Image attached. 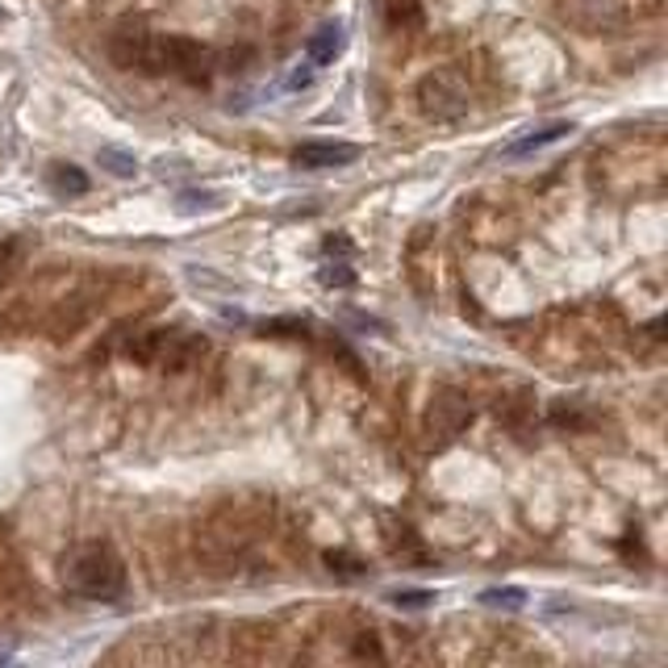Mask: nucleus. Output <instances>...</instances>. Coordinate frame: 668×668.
<instances>
[{
	"instance_id": "obj_14",
	"label": "nucleus",
	"mask_w": 668,
	"mask_h": 668,
	"mask_svg": "<svg viewBox=\"0 0 668 668\" xmlns=\"http://www.w3.org/2000/svg\"><path fill=\"white\" fill-rule=\"evenodd\" d=\"M481 602L484 606H506V610H518V606H522V602H527V593H522V589H484L481 593Z\"/></svg>"
},
{
	"instance_id": "obj_6",
	"label": "nucleus",
	"mask_w": 668,
	"mask_h": 668,
	"mask_svg": "<svg viewBox=\"0 0 668 668\" xmlns=\"http://www.w3.org/2000/svg\"><path fill=\"white\" fill-rule=\"evenodd\" d=\"M468 423H472V409H468V401L459 398V393H439V398L430 401V409H427L430 439H434V434H439V439H455Z\"/></svg>"
},
{
	"instance_id": "obj_2",
	"label": "nucleus",
	"mask_w": 668,
	"mask_h": 668,
	"mask_svg": "<svg viewBox=\"0 0 668 668\" xmlns=\"http://www.w3.org/2000/svg\"><path fill=\"white\" fill-rule=\"evenodd\" d=\"M468 105H472L468 84L455 67H434L430 76L418 80V109L434 122H455L468 113Z\"/></svg>"
},
{
	"instance_id": "obj_7",
	"label": "nucleus",
	"mask_w": 668,
	"mask_h": 668,
	"mask_svg": "<svg viewBox=\"0 0 668 668\" xmlns=\"http://www.w3.org/2000/svg\"><path fill=\"white\" fill-rule=\"evenodd\" d=\"M360 160L355 142H301L293 151V163L301 172H326V167H348Z\"/></svg>"
},
{
	"instance_id": "obj_1",
	"label": "nucleus",
	"mask_w": 668,
	"mask_h": 668,
	"mask_svg": "<svg viewBox=\"0 0 668 668\" xmlns=\"http://www.w3.org/2000/svg\"><path fill=\"white\" fill-rule=\"evenodd\" d=\"M67 585L92 597V602H113L126 593V564L109 543H84L72 552V560L63 568Z\"/></svg>"
},
{
	"instance_id": "obj_13",
	"label": "nucleus",
	"mask_w": 668,
	"mask_h": 668,
	"mask_svg": "<svg viewBox=\"0 0 668 668\" xmlns=\"http://www.w3.org/2000/svg\"><path fill=\"white\" fill-rule=\"evenodd\" d=\"M318 280L326 289H351V285H355V272H351L343 260H330V264L318 272Z\"/></svg>"
},
{
	"instance_id": "obj_4",
	"label": "nucleus",
	"mask_w": 668,
	"mask_h": 668,
	"mask_svg": "<svg viewBox=\"0 0 668 668\" xmlns=\"http://www.w3.org/2000/svg\"><path fill=\"white\" fill-rule=\"evenodd\" d=\"M197 351H205V343L192 339V335H185V330H151V335H142L138 343H130L134 360L155 364V368H188Z\"/></svg>"
},
{
	"instance_id": "obj_10",
	"label": "nucleus",
	"mask_w": 668,
	"mask_h": 668,
	"mask_svg": "<svg viewBox=\"0 0 668 668\" xmlns=\"http://www.w3.org/2000/svg\"><path fill=\"white\" fill-rule=\"evenodd\" d=\"M343 51V29L339 26H322L318 34H310V42H305V59L322 67V63H335V54Z\"/></svg>"
},
{
	"instance_id": "obj_5",
	"label": "nucleus",
	"mask_w": 668,
	"mask_h": 668,
	"mask_svg": "<svg viewBox=\"0 0 668 668\" xmlns=\"http://www.w3.org/2000/svg\"><path fill=\"white\" fill-rule=\"evenodd\" d=\"M109 59L122 72H160L155 67V34L142 22H122L109 34Z\"/></svg>"
},
{
	"instance_id": "obj_9",
	"label": "nucleus",
	"mask_w": 668,
	"mask_h": 668,
	"mask_svg": "<svg viewBox=\"0 0 668 668\" xmlns=\"http://www.w3.org/2000/svg\"><path fill=\"white\" fill-rule=\"evenodd\" d=\"M29 255V235H9V239H0V293L13 285V276L22 272Z\"/></svg>"
},
{
	"instance_id": "obj_19",
	"label": "nucleus",
	"mask_w": 668,
	"mask_h": 668,
	"mask_svg": "<svg viewBox=\"0 0 668 668\" xmlns=\"http://www.w3.org/2000/svg\"><path fill=\"white\" fill-rule=\"evenodd\" d=\"M0 17H4V9H0Z\"/></svg>"
},
{
	"instance_id": "obj_15",
	"label": "nucleus",
	"mask_w": 668,
	"mask_h": 668,
	"mask_svg": "<svg viewBox=\"0 0 668 668\" xmlns=\"http://www.w3.org/2000/svg\"><path fill=\"white\" fill-rule=\"evenodd\" d=\"M389 602L393 606H405V610H423L434 602V593L430 589H398V593H389Z\"/></svg>"
},
{
	"instance_id": "obj_12",
	"label": "nucleus",
	"mask_w": 668,
	"mask_h": 668,
	"mask_svg": "<svg viewBox=\"0 0 668 668\" xmlns=\"http://www.w3.org/2000/svg\"><path fill=\"white\" fill-rule=\"evenodd\" d=\"M97 160H101V167H109L113 176H122V180H130L134 172H138V163H134V155H126V151H117V147H101V151H97Z\"/></svg>"
},
{
	"instance_id": "obj_18",
	"label": "nucleus",
	"mask_w": 668,
	"mask_h": 668,
	"mask_svg": "<svg viewBox=\"0 0 668 668\" xmlns=\"http://www.w3.org/2000/svg\"><path fill=\"white\" fill-rule=\"evenodd\" d=\"M314 80V63H305V67H297L293 76H289V88H305V84Z\"/></svg>"
},
{
	"instance_id": "obj_17",
	"label": "nucleus",
	"mask_w": 668,
	"mask_h": 668,
	"mask_svg": "<svg viewBox=\"0 0 668 668\" xmlns=\"http://www.w3.org/2000/svg\"><path fill=\"white\" fill-rule=\"evenodd\" d=\"M322 251H326V255H351L355 247H351V239H326L322 242Z\"/></svg>"
},
{
	"instance_id": "obj_3",
	"label": "nucleus",
	"mask_w": 668,
	"mask_h": 668,
	"mask_svg": "<svg viewBox=\"0 0 668 668\" xmlns=\"http://www.w3.org/2000/svg\"><path fill=\"white\" fill-rule=\"evenodd\" d=\"M210 63H214V54L205 51L197 38H185V34H155V67H160V72L185 76L188 84H201V80H210Z\"/></svg>"
},
{
	"instance_id": "obj_8",
	"label": "nucleus",
	"mask_w": 668,
	"mask_h": 668,
	"mask_svg": "<svg viewBox=\"0 0 668 668\" xmlns=\"http://www.w3.org/2000/svg\"><path fill=\"white\" fill-rule=\"evenodd\" d=\"M564 134H572V122H552V126H539V130L522 134L518 142H509L502 155H506V160H522V155H531V151L547 147V142H560Z\"/></svg>"
},
{
	"instance_id": "obj_16",
	"label": "nucleus",
	"mask_w": 668,
	"mask_h": 668,
	"mask_svg": "<svg viewBox=\"0 0 668 668\" xmlns=\"http://www.w3.org/2000/svg\"><path fill=\"white\" fill-rule=\"evenodd\" d=\"M326 564H330V568H339V572H348V577H355V572L364 568V564L351 556V552H326Z\"/></svg>"
},
{
	"instance_id": "obj_11",
	"label": "nucleus",
	"mask_w": 668,
	"mask_h": 668,
	"mask_svg": "<svg viewBox=\"0 0 668 668\" xmlns=\"http://www.w3.org/2000/svg\"><path fill=\"white\" fill-rule=\"evenodd\" d=\"M51 188L54 192H67V197H84L88 192V176H84L76 163H54Z\"/></svg>"
}]
</instances>
